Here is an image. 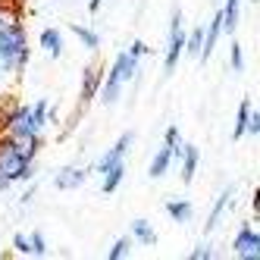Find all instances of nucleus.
<instances>
[{
	"label": "nucleus",
	"mask_w": 260,
	"mask_h": 260,
	"mask_svg": "<svg viewBox=\"0 0 260 260\" xmlns=\"http://www.w3.org/2000/svg\"><path fill=\"white\" fill-rule=\"evenodd\" d=\"M13 147H16V154H19L22 160L31 163V157L38 154V135H10Z\"/></svg>",
	"instance_id": "obj_7"
},
{
	"label": "nucleus",
	"mask_w": 260,
	"mask_h": 260,
	"mask_svg": "<svg viewBox=\"0 0 260 260\" xmlns=\"http://www.w3.org/2000/svg\"><path fill=\"white\" fill-rule=\"evenodd\" d=\"M98 85H101V69H98V66H88V69H85V82H82V101H91V98H94Z\"/></svg>",
	"instance_id": "obj_11"
},
{
	"label": "nucleus",
	"mask_w": 260,
	"mask_h": 260,
	"mask_svg": "<svg viewBox=\"0 0 260 260\" xmlns=\"http://www.w3.org/2000/svg\"><path fill=\"white\" fill-rule=\"evenodd\" d=\"M0 176L4 179H31V166H28V160H22L19 154H16V147H13V141L7 138V141H0Z\"/></svg>",
	"instance_id": "obj_3"
},
{
	"label": "nucleus",
	"mask_w": 260,
	"mask_h": 260,
	"mask_svg": "<svg viewBox=\"0 0 260 260\" xmlns=\"http://www.w3.org/2000/svg\"><path fill=\"white\" fill-rule=\"evenodd\" d=\"M232 66H235V69L245 66V63H241V47H238V44H232Z\"/></svg>",
	"instance_id": "obj_29"
},
{
	"label": "nucleus",
	"mask_w": 260,
	"mask_h": 260,
	"mask_svg": "<svg viewBox=\"0 0 260 260\" xmlns=\"http://www.w3.org/2000/svg\"><path fill=\"white\" fill-rule=\"evenodd\" d=\"M19 22V0H0V25Z\"/></svg>",
	"instance_id": "obj_14"
},
{
	"label": "nucleus",
	"mask_w": 260,
	"mask_h": 260,
	"mask_svg": "<svg viewBox=\"0 0 260 260\" xmlns=\"http://www.w3.org/2000/svg\"><path fill=\"white\" fill-rule=\"evenodd\" d=\"M166 147L173 151V157H179V151H182V141H179V128L173 125V128H166Z\"/></svg>",
	"instance_id": "obj_24"
},
{
	"label": "nucleus",
	"mask_w": 260,
	"mask_h": 260,
	"mask_svg": "<svg viewBox=\"0 0 260 260\" xmlns=\"http://www.w3.org/2000/svg\"><path fill=\"white\" fill-rule=\"evenodd\" d=\"M201 47H204V28L198 25V28L188 35V38H185V47H182V50H188L191 57H201Z\"/></svg>",
	"instance_id": "obj_19"
},
{
	"label": "nucleus",
	"mask_w": 260,
	"mask_h": 260,
	"mask_svg": "<svg viewBox=\"0 0 260 260\" xmlns=\"http://www.w3.org/2000/svg\"><path fill=\"white\" fill-rule=\"evenodd\" d=\"M135 69H138V53H132V50L119 53L116 63H113V72H110V79H107V88H104V104H116V98H119V85L132 79Z\"/></svg>",
	"instance_id": "obj_2"
},
{
	"label": "nucleus",
	"mask_w": 260,
	"mask_h": 260,
	"mask_svg": "<svg viewBox=\"0 0 260 260\" xmlns=\"http://www.w3.org/2000/svg\"><path fill=\"white\" fill-rule=\"evenodd\" d=\"M232 251H235V257H241V260H257V257H260V235L245 226V229L235 235Z\"/></svg>",
	"instance_id": "obj_4"
},
{
	"label": "nucleus",
	"mask_w": 260,
	"mask_h": 260,
	"mask_svg": "<svg viewBox=\"0 0 260 260\" xmlns=\"http://www.w3.org/2000/svg\"><path fill=\"white\" fill-rule=\"evenodd\" d=\"M13 245H16V251L31 254V248H28V238H25V235H16V238H13Z\"/></svg>",
	"instance_id": "obj_27"
},
{
	"label": "nucleus",
	"mask_w": 260,
	"mask_h": 260,
	"mask_svg": "<svg viewBox=\"0 0 260 260\" xmlns=\"http://www.w3.org/2000/svg\"><path fill=\"white\" fill-rule=\"evenodd\" d=\"M219 28H222V10L216 13V19L207 28V38H204V47H201V60H210V53H213V47L219 41Z\"/></svg>",
	"instance_id": "obj_9"
},
{
	"label": "nucleus",
	"mask_w": 260,
	"mask_h": 260,
	"mask_svg": "<svg viewBox=\"0 0 260 260\" xmlns=\"http://www.w3.org/2000/svg\"><path fill=\"white\" fill-rule=\"evenodd\" d=\"M31 116H35V122L44 128V122H47V104H44V101H41V104H35V107H31Z\"/></svg>",
	"instance_id": "obj_25"
},
{
	"label": "nucleus",
	"mask_w": 260,
	"mask_h": 260,
	"mask_svg": "<svg viewBox=\"0 0 260 260\" xmlns=\"http://www.w3.org/2000/svg\"><path fill=\"white\" fill-rule=\"evenodd\" d=\"M28 248H31V254H47V248H44V238L35 232L31 238H28Z\"/></svg>",
	"instance_id": "obj_26"
},
{
	"label": "nucleus",
	"mask_w": 260,
	"mask_h": 260,
	"mask_svg": "<svg viewBox=\"0 0 260 260\" xmlns=\"http://www.w3.org/2000/svg\"><path fill=\"white\" fill-rule=\"evenodd\" d=\"M98 7H101V0H91V13H98Z\"/></svg>",
	"instance_id": "obj_30"
},
{
	"label": "nucleus",
	"mask_w": 260,
	"mask_h": 260,
	"mask_svg": "<svg viewBox=\"0 0 260 260\" xmlns=\"http://www.w3.org/2000/svg\"><path fill=\"white\" fill-rule=\"evenodd\" d=\"M132 138H135L132 132H125V135H122V138H119V141H116L113 147H110V151H107V154H104V157L98 160V173H104L107 166H113V163H119V160L125 157V151H128V144H132Z\"/></svg>",
	"instance_id": "obj_6"
},
{
	"label": "nucleus",
	"mask_w": 260,
	"mask_h": 260,
	"mask_svg": "<svg viewBox=\"0 0 260 260\" xmlns=\"http://www.w3.org/2000/svg\"><path fill=\"white\" fill-rule=\"evenodd\" d=\"M7 185H10V179H4V176H0V191H4V188H7Z\"/></svg>",
	"instance_id": "obj_31"
},
{
	"label": "nucleus",
	"mask_w": 260,
	"mask_h": 260,
	"mask_svg": "<svg viewBox=\"0 0 260 260\" xmlns=\"http://www.w3.org/2000/svg\"><path fill=\"white\" fill-rule=\"evenodd\" d=\"M182 182H191L194 179V170H198V147L191 144H182Z\"/></svg>",
	"instance_id": "obj_8"
},
{
	"label": "nucleus",
	"mask_w": 260,
	"mask_h": 260,
	"mask_svg": "<svg viewBox=\"0 0 260 260\" xmlns=\"http://www.w3.org/2000/svg\"><path fill=\"white\" fill-rule=\"evenodd\" d=\"M41 47L50 53V57H60V50H63V38H60V31H57V28L41 31Z\"/></svg>",
	"instance_id": "obj_12"
},
{
	"label": "nucleus",
	"mask_w": 260,
	"mask_h": 260,
	"mask_svg": "<svg viewBox=\"0 0 260 260\" xmlns=\"http://www.w3.org/2000/svg\"><path fill=\"white\" fill-rule=\"evenodd\" d=\"M238 25V0H226V13H222V28L235 31Z\"/></svg>",
	"instance_id": "obj_20"
},
{
	"label": "nucleus",
	"mask_w": 260,
	"mask_h": 260,
	"mask_svg": "<svg viewBox=\"0 0 260 260\" xmlns=\"http://www.w3.org/2000/svg\"><path fill=\"white\" fill-rule=\"evenodd\" d=\"M166 213H170L176 222H188L191 219V204L188 201H176V204L170 201V204H166Z\"/></svg>",
	"instance_id": "obj_16"
},
{
	"label": "nucleus",
	"mask_w": 260,
	"mask_h": 260,
	"mask_svg": "<svg viewBox=\"0 0 260 260\" xmlns=\"http://www.w3.org/2000/svg\"><path fill=\"white\" fill-rule=\"evenodd\" d=\"M28 57L25 50V31L19 28V22L16 25H0V60H4L7 69H16L22 66Z\"/></svg>",
	"instance_id": "obj_1"
},
{
	"label": "nucleus",
	"mask_w": 260,
	"mask_h": 260,
	"mask_svg": "<svg viewBox=\"0 0 260 260\" xmlns=\"http://www.w3.org/2000/svg\"><path fill=\"white\" fill-rule=\"evenodd\" d=\"M191 257H194V260H207V257H213V254L207 251V245H201V248H194V251H191Z\"/></svg>",
	"instance_id": "obj_28"
},
{
	"label": "nucleus",
	"mask_w": 260,
	"mask_h": 260,
	"mask_svg": "<svg viewBox=\"0 0 260 260\" xmlns=\"http://www.w3.org/2000/svg\"><path fill=\"white\" fill-rule=\"evenodd\" d=\"M57 188H63V191H69V188H79V185L85 182V173L82 170H72V166H66V170H60L57 173Z\"/></svg>",
	"instance_id": "obj_10"
},
{
	"label": "nucleus",
	"mask_w": 260,
	"mask_h": 260,
	"mask_svg": "<svg viewBox=\"0 0 260 260\" xmlns=\"http://www.w3.org/2000/svg\"><path fill=\"white\" fill-rule=\"evenodd\" d=\"M185 47V35H182V13H173V25H170V50H166V72H173L179 63V53Z\"/></svg>",
	"instance_id": "obj_5"
},
{
	"label": "nucleus",
	"mask_w": 260,
	"mask_h": 260,
	"mask_svg": "<svg viewBox=\"0 0 260 260\" xmlns=\"http://www.w3.org/2000/svg\"><path fill=\"white\" fill-rule=\"evenodd\" d=\"M122 173H125L122 160H119V163H113V166H107V170H104V191H107V194H110V191H116V185L122 182Z\"/></svg>",
	"instance_id": "obj_13"
},
{
	"label": "nucleus",
	"mask_w": 260,
	"mask_h": 260,
	"mask_svg": "<svg viewBox=\"0 0 260 260\" xmlns=\"http://www.w3.org/2000/svg\"><path fill=\"white\" fill-rule=\"evenodd\" d=\"M132 232H135L138 241H144V245H154V241H157V232L147 226L144 219H135V222H132Z\"/></svg>",
	"instance_id": "obj_17"
},
{
	"label": "nucleus",
	"mask_w": 260,
	"mask_h": 260,
	"mask_svg": "<svg viewBox=\"0 0 260 260\" xmlns=\"http://www.w3.org/2000/svg\"><path fill=\"white\" fill-rule=\"evenodd\" d=\"M229 198H232V188H226V191L219 194V201L213 204V210H210V219H207V232H210V229L216 226V222H219V213L226 210V204H229Z\"/></svg>",
	"instance_id": "obj_18"
},
{
	"label": "nucleus",
	"mask_w": 260,
	"mask_h": 260,
	"mask_svg": "<svg viewBox=\"0 0 260 260\" xmlns=\"http://www.w3.org/2000/svg\"><path fill=\"white\" fill-rule=\"evenodd\" d=\"M72 35H76V38L85 44V47H91V50H94L98 47V35L94 31H88V28H82V25H76V28H72Z\"/></svg>",
	"instance_id": "obj_21"
},
{
	"label": "nucleus",
	"mask_w": 260,
	"mask_h": 260,
	"mask_svg": "<svg viewBox=\"0 0 260 260\" xmlns=\"http://www.w3.org/2000/svg\"><path fill=\"white\" fill-rule=\"evenodd\" d=\"M170 163H173V151H170V147H160V154L151 160V176L160 179L166 170H170Z\"/></svg>",
	"instance_id": "obj_15"
},
{
	"label": "nucleus",
	"mask_w": 260,
	"mask_h": 260,
	"mask_svg": "<svg viewBox=\"0 0 260 260\" xmlns=\"http://www.w3.org/2000/svg\"><path fill=\"white\" fill-rule=\"evenodd\" d=\"M248 110H251V104H248V101H241V107H238V119H235V138H241V135H245V122H248Z\"/></svg>",
	"instance_id": "obj_22"
},
{
	"label": "nucleus",
	"mask_w": 260,
	"mask_h": 260,
	"mask_svg": "<svg viewBox=\"0 0 260 260\" xmlns=\"http://www.w3.org/2000/svg\"><path fill=\"white\" fill-rule=\"evenodd\" d=\"M128 248H132V241H128V238H119L116 245L110 248V254H107V257H110V260H119V257H128Z\"/></svg>",
	"instance_id": "obj_23"
}]
</instances>
